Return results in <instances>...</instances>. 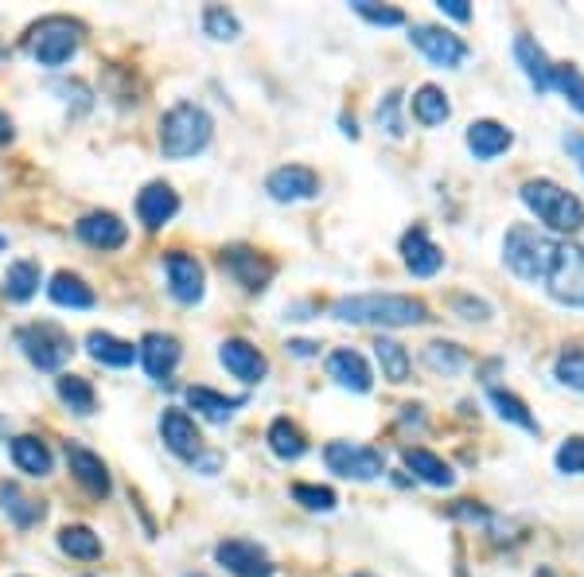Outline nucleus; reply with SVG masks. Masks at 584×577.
I'll list each match as a JSON object with an SVG mask.
<instances>
[{"label":"nucleus","mask_w":584,"mask_h":577,"mask_svg":"<svg viewBox=\"0 0 584 577\" xmlns=\"http://www.w3.org/2000/svg\"><path fill=\"white\" fill-rule=\"evenodd\" d=\"M515 63L523 67V75L530 78V87L538 90V95H546V90L553 87V63H550V55L541 52V47L534 44L530 35H518V40H515Z\"/></svg>","instance_id":"nucleus-26"},{"label":"nucleus","mask_w":584,"mask_h":577,"mask_svg":"<svg viewBox=\"0 0 584 577\" xmlns=\"http://www.w3.org/2000/svg\"><path fill=\"white\" fill-rule=\"evenodd\" d=\"M565 148L573 153V160L581 164V173H584V137L581 133H573V137H565Z\"/></svg>","instance_id":"nucleus-47"},{"label":"nucleus","mask_w":584,"mask_h":577,"mask_svg":"<svg viewBox=\"0 0 584 577\" xmlns=\"http://www.w3.org/2000/svg\"><path fill=\"white\" fill-rule=\"evenodd\" d=\"M553 375H558L561 387L581 390L584 395V347H565L553 363Z\"/></svg>","instance_id":"nucleus-40"},{"label":"nucleus","mask_w":584,"mask_h":577,"mask_svg":"<svg viewBox=\"0 0 584 577\" xmlns=\"http://www.w3.org/2000/svg\"><path fill=\"white\" fill-rule=\"evenodd\" d=\"M215 562L234 577H273L277 566L258 543H249V539H223L215 546Z\"/></svg>","instance_id":"nucleus-11"},{"label":"nucleus","mask_w":584,"mask_h":577,"mask_svg":"<svg viewBox=\"0 0 584 577\" xmlns=\"http://www.w3.org/2000/svg\"><path fill=\"white\" fill-rule=\"evenodd\" d=\"M40 281H44V269H40V262L32 258H20L9 266V274H4V297L16 304L32 301L35 293H40Z\"/></svg>","instance_id":"nucleus-31"},{"label":"nucleus","mask_w":584,"mask_h":577,"mask_svg":"<svg viewBox=\"0 0 584 577\" xmlns=\"http://www.w3.org/2000/svg\"><path fill=\"white\" fill-rule=\"evenodd\" d=\"M87 355L94 363H102V367H133V359H137V347L130 344V340L113 336V332H90L87 336Z\"/></svg>","instance_id":"nucleus-29"},{"label":"nucleus","mask_w":584,"mask_h":577,"mask_svg":"<svg viewBox=\"0 0 584 577\" xmlns=\"http://www.w3.org/2000/svg\"><path fill=\"white\" fill-rule=\"evenodd\" d=\"M327 375H332L344 390H351V395H370V390H374L370 363L362 359V352H355V347H336V352L327 355Z\"/></svg>","instance_id":"nucleus-21"},{"label":"nucleus","mask_w":584,"mask_h":577,"mask_svg":"<svg viewBox=\"0 0 584 577\" xmlns=\"http://www.w3.org/2000/svg\"><path fill=\"white\" fill-rule=\"evenodd\" d=\"M215 137V121L203 106L180 102L160 118V153L168 160H191Z\"/></svg>","instance_id":"nucleus-2"},{"label":"nucleus","mask_w":584,"mask_h":577,"mask_svg":"<svg viewBox=\"0 0 584 577\" xmlns=\"http://www.w3.org/2000/svg\"><path fill=\"white\" fill-rule=\"evenodd\" d=\"M12 141V121H9V113H0V145H9Z\"/></svg>","instance_id":"nucleus-48"},{"label":"nucleus","mask_w":584,"mask_h":577,"mask_svg":"<svg viewBox=\"0 0 584 577\" xmlns=\"http://www.w3.org/2000/svg\"><path fill=\"white\" fill-rule=\"evenodd\" d=\"M550 90H561L565 95V102L573 106L576 113H584V70L573 67V63H553V87Z\"/></svg>","instance_id":"nucleus-38"},{"label":"nucleus","mask_w":584,"mask_h":577,"mask_svg":"<svg viewBox=\"0 0 584 577\" xmlns=\"http://www.w3.org/2000/svg\"><path fill=\"white\" fill-rule=\"evenodd\" d=\"M402 90H390L386 98L379 102V125L390 133V137H402L405 133V121H402Z\"/></svg>","instance_id":"nucleus-42"},{"label":"nucleus","mask_w":584,"mask_h":577,"mask_svg":"<svg viewBox=\"0 0 584 577\" xmlns=\"http://www.w3.org/2000/svg\"><path fill=\"white\" fill-rule=\"evenodd\" d=\"M553 251H558V242L530 223L510 226L507 238H503V262H507L510 274L523 277V281H541L553 262Z\"/></svg>","instance_id":"nucleus-5"},{"label":"nucleus","mask_w":584,"mask_h":577,"mask_svg":"<svg viewBox=\"0 0 584 577\" xmlns=\"http://www.w3.org/2000/svg\"><path fill=\"white\" fill-rule=\"evenodd\" d=\"M183 398H188V406L199 418H206V422H215V425L231 422L242 406H246L242 395H223V390H211V387H188Z\"/></svg>","instance_id":"nucleus-23"},{"label":"nucleus","mask_w":584,"mask_h":577,"mask_svg":"<svg viewBox=\"0 0 584 577\" xmlns=\"http://www.w3.org/2000/svg\"><path fill=\"white\" fill-rule=\"evenodd\" d=\"M82 40H87V27L78 24V20L70 16H47L40 20V24L27 32V52H32V59L40 63V67L47 70H59L67 67L70 59L78 55V47H82Z\"/></svg>","instance_id":"nucleus-4"},{"label":"nucleus","mask_w":584,"mask_h":577,"mask_svg":"<svg viewBox=\"0 0 584 577\" xmlns=\"http://www.w3.org/2000/svg\"><path fill=\"white\" fill-rule=\"evenodd\" d=\"M292 500L304 503L308 511H336L339 496L332 488H319V484H292Z\"/></svg>","instance_id":"nucleus-41"},{"label":"nucleus","mask_w":584,"mask_h":577,"mask_svg":"<svg viewBox=\"0 0 584 577\" xmlns=\"http://www.w3.org/2000/svg\"><path fill=\"white\" fill-rule=\"evenodd\" d=\"M75 234L94 251H121L130 242V226L121 223L113 211H90L75 223Z\"/></svg>","instance_id":"nucleus-19"},{"label":"nucleus","mask_w":584,"mask_h":577,"mask_svg":"<svg viewBox=\"0 0 584 577\" xmlns=\"http://www.w3.org/2000/svg\"><path fill=\"white\" fill-rule=\"evenodd\" d=\"M355 577H370V574H355Z\"/></svg>","instance_id":"nucleus-52"},{"label":"nucleus","mask_w":584,"mask_h":577,"mask_svg":"<svg viewBox=\"0 0 584 577\" xmlns=\"http://www.w3.org/2000/svg\"><path fill=\"white\" fill-rule=\"evenodd\" d=\"M0 511L12 519V526H20V531H32L35 523H44L47 515V503L35 500V496H27L20 484H0Z\"/></svg>","instance_id":"nucleus-24"},{"label":"nucleus","mask_w":584,"mask_h":577,"mask_svg":"<svg viewBox=\"0 0 584 577\" xmlns=\"http://www.w3.org/2000/svg\"><path fill=\"white\" fill-rule=\"evenodd\" d=\"M218 262H223V269L242 285V289H246V293H261V289H269V281H273V274H277L273 262H269L261 251H254V246H226Z\"/></svg>","instance_id":"nucleus-10"},{"label":"nucleus","mask_w":584,"mask_h":577,"mask_svg":"<svg viewBox=\"0 0 584 577\" xmlns=\"http://www.w3.org/2000/svg\"><path fill=\"white\" fill-rule=\"evenodd\" d=\"M47 297H52L59 309H94L98 297L94 289H90L87 281L78 274H67V269H59V274L52 277V285H47Z\"/></svg>","instance_id":"nucleus-30"},{"label":"nucleus","mask_w":584,"mask_h":577,"mask_svg":"<svg viewBox=\"0 0 584 577\" xmlns=\"http://www.w3.org/2000/svg\"><path fill=\"white\" fill-rule=\"evenodd\" d=\"M437 9L445 12V16L460 20V24H468V20H472V9H468L464 0H437Z\"/></svg>","instance_id":"nucleus-46"},{"label":"nucleus","mask_w":584,"mask_h":577,"mask_svg":"<svg viewBox=\"0 0 584 577\" xmlns=\"http://www.w3.org/2000/svg\"><path fill=\"white\" fill-rule=\"evenodd\" d=\"M344 133H347V137H359V125H355V118H344Z\"/></svg>","instance_id":"nucleus-50"},{"label":"nucleus","mask_w":584,"mask_h":577,"mask_svg":"<svg viewBox=\"0 0 584 577\" xmlns=\"http://www.w3.org/2000/svg\"><path fill=\"white\" fill-rule=\"evenodd\" d=\"M188 577H203V574H188Z\"/></svg>","instance_id":"nucleus-53"},{"label":"nucleus","mask_w":584,"mask_h":577,"mask_svg":"<svg viewBox=\"0 0 584 577\" xmlns=\"http://www.w3.org/2000/svg\"><path fill=\"white\" fill-rule=\"evenodd\" d=\"M464 141H468V153H472L475 160H495V156H503L510 145H515V133H510L503 121L480 118L468 125Z\"/></svg>","instance_id":"nucleus-22"},{"label":"nucleus","mask_w":584,"mask_h":577,"mask_svg":"<svg viewBox=\"0 0 584 577\" xmlns=\"http://www.w3.org/2000/svg\"><path fill=\"white\" fill-rule=\"evenodd\" d=\"M16 344L24 352V359L40 370H63L67 359L75 355V340L63 332L59 324H24L16 332Z\"/></svg>","instance_id":"nucleus-7"},{"label":"nucleus","mask_w":584,"mask_h":577,"mask_svg":"<svg viewBox=\"0 0 584 577\" xmlns=\"http://www.w3.org/2000/svg\"><path fill=\"white\" fill-rule=\"evenodd\" d=\"M518 196H523L526 208L538 215V223H546L550 231L576 234L584 226V203L569 188H561L558 180H546V176L526 180Z\"/></svg>","instance_id":"nucleus-3"},{"label":"nucleus","mask_w":584,"mask_h":577,"mask_svg":"<svg viewBox=\"0 0 584 577\" xmlns=\"http://www.w3.org/2000/svg\"><path fill=\"white\" fill-rule=\"evenodd\" d=\"M180 355H183L180 340L168 336V332H148V336L141 340V347H137L141 367H145V375H148V379H156V382H164L176 367H180Z\"/></svg>","instance_id":"nucleus-20"},{"label":"nucleus","mask_w":584,"mask_h":577,"mask_svg":"<svg viewBox=\"0 0 584 577\" xmlns=\"http://www.w3.org/2000/svg\"><path fill=\"white\" fill-rule=\"evenodd\" d=\"M203 32L211 35V40H218V44H234L242 35V20L234 16L231 9H223V4H211V9L203 12Z\"/></svg>","instance_id":"nucleus-37"},{"label":"nucleus","mask_w":584,"mask_h":577,"mask_svg":"<svg viewBox=\"0 0 584 577\" xmlns=\"http://www.w3.org/2000/svg\"><path fill=\"white\" fill-rule=\"evenodd\" d=\"M160 437L180 461H191V465H195V461L203 457V433H199L195 418H191L188 410H180V406H168L160 414Z\"/></svg>","instance_id":"nucleus-13"},{"label":"nucleus","mask_w":584,"mask_h":577,"mask_svg":"<svg viewBox=\"0 0 584 577\" xmlns=\"http://www.w3.org/2000/svg\"><path fill=\"white\" fill-rule=\"evenodd\" d=\"M425 363H429L437 375H456V370L468 363V352L460 344H448V340H433V344L425 347Z\"/></svg>","instance_id":"nucleus-39"},{"label":"nucleus","mask_w":584,"mask_h":577,"mask_svg":"<svg viewBox=\"0 0 584 577\" xmlns=\"http://www.w3.org/2000/svg\"><path fill=\"white\" fill-rule=\"evenodd\" d=\"M402 262L413 277H437L445 269V251L429 238L425 226H413L402 234Z\"/></svg>","instance_id":"nucleus-17"},{"label":"nucleus","mask_w":584,"mask_h":577,"mask_svg":"<svg viewBox=\"0 0 584 577\" xmlns=\"http://www.w3.org/2000/svg\"><path fill=\"white\" fill-rule=\"evenodd\" d=\"M413 121L417 125H425V130H437V125H445L448 118H452V102H448V95L440 87H433V82H425V87L413 90Z\"/></svg>","instance_id":"nucleus-27"},{"label":"nucleus","mask_w":584,"mask_h":577,"mask_svg":"<svg viewBox=\"0 0 584 577\" xmlns=\"http://www.w3.org/2000/svg\"><path fill=\"white\" fill-rule=\"evenodd\" d=\"M292 347V355H312V347L316 344H308V340H296V344H289Z\"/></svg>","instance_id":"nucleus-49"},{"label":"nucleus","mask_w":584,"mask_h":577,"mask_svg":"<svg viewBox=\"0 0 584 577\" xmlns=\"http://www.w3.org/2000/svg\"><path fill=\"white\" fill-rule=\"evenodd\" d=\"M12 465H16L20 473L35 476V480H44V476H52L55 457H52V448H47L44 441L32 437V433H24V437H12Z\"/></svg>","instance_id":"nucleus-28"},{"label":"nucleus","mask_w":584,"mask_h":577,"mask_svg":"<svg viewBox=\"0 0 584 577\" xmlns=\"http://www.w3.org/2000/svg\"><path fill=\"white\" fill-rule=\"evenodd\" d=\"M59 551L70 554V558H78V562H94V558H102V539H98V534L90 531V526H82V523L63 526V531H59Z\"/></svg>","instance_id":"nucleus-35"},{"label":"nucleus","mask_w":584,"mask_h":577,"mask_svg":"<svg viewBox=\"0 0 584 577\" xmlns=\"http://www.w3.org/2000/svg\"><path fill=\"white\" fill-rule=\"evenodd\" d=\"M176 211H180V196H176L172 184L153 180V184H145V188H141L137 219L145 223V231H160V226H168L176 219Z\"/></svg>","instance_id":"nucleus-18"},{"label":"nucleus","mask_w":584,"mask_h":577,"mask_svg":"<svg viewBox=\"0 0 584 577\" xmlns=\"http://www.w3.org/2000/svg\"><path fill=\"white\" fill-rule=\"evenodd\" d=\"M269 448H273L277 461H301L304 453H308V441H304L301 425L289 422V418H277L273 425H269Z\"/></svg>","instance_id":"nucleus-34"},{"label":"nucleus","mask_w":584,"mask_h":577,"mask_svg":"<svg viewBox=\"0 0 584 577\" xmlns=\"http://www.w3.org/2000/svg\"><path fill=\"white\" fill-rule=\"evenodd\" d=\"M487 402L495 406V414L503 418L507 425H518V430H526V433H538V430H541L538 418L530 414V406H526L518 395H510V390L491 387V390H487Z\"/></svg>","instance_id":"nucleus-33"},{"label":"nucleus","mask_w":584,"mask_h":577,"mask_svg":"<svg viewBox=\"0 0 584 577\" xmlns=\"http://www.w3.org/2000/svg\"><path fill=\"white\" fill-rule=\"evenodd\" d=\"M67 465H70V476H75L82 488L94 496V500H105L113 491V480H110V468H105V461L98 457V453H90L87 445H78V441H67Z\"/></svg>","instance_id":"nucleus-16"},{"label":"nucleus","mask_w":584,"mask_h":577,"mask_svg":"<svg viewBox=\"0 0 584 577\" xmlns=\"http://www.w3.org/2000/svg\"><path fill=\"white\" fill-rule=\"evenodd\" d=\"M351 9L359 12L362 20H370V24H382V27H397V24H405V12H402V9H379L374 0H355Z\"/></svg>","instance_id":"nucleus-44"},{"label":"nucleus","mask_w":584,"mask_h":577,"mask_svg":"<svg viewBox=\"0 0 584 577\" xmlns=\"http://www.w3.org/2000/svg\"><path fill=\"white\" fill-rule=\"evenodd\" d=\"M0 55H4V47H0Z\"/></svg>","instance_id":"nucleus-54"},{"label":"nucleus","mask_w":584,"mask_h":577,"mask_svg":"<svg viewBox=\"0 0 584 577\" xmlns=\"http://www.w3.org/2000/svg\"><path fill=\"white\" fill-rule=\"evenodd\" d=\"M324 465L344 480H379L386 473V457L382 448L355 445V441H332L324 445Z\"/></svg>","instance_id":"nucleus-8"},{"label":"nucleus","mask_w":584,"mask_h":577,"mask_svg":"<svg viewBox=\"0 0 584 577\" xmlns=\"http://www.w3.org/2000/svg\"><path fill=\"white\" fill-rule=\"evenodd\" d=\"M409 40H413V47L433 63V67H445V70H456L460 63L468 59V55H472V47H468L460 35L448 32V27H437V24H413Z\"/></svg>","instance_id":"nucleus-9"},{"label":"nucleus","mask_w":584,"mask_h":577,"mask_svg":"<svg viewBox=\"0 0 584 577\" xmlns=\"http://www.w3.org/2000/svg\"><path fill=\"white\" fill-rule=\"evenodd\" d=\"M266 191L277 203H304V199L319 196V176L308 164H281L266 176Z\"/></svg>","instance_id":"nucleus-14"},{"label":"nucleus","mask_w":584,"mask_h":577,"mask_svg":"<svg viewBox=\"0 0 584 577\" xmlns=\"http://www.w3.org/2000/svg\"><path fill=\"white\" fill-rule=\"evenodd\" d=\"M55 395H59V402L78 418H90L98 410L94 387H90V379H82V375H59V379H55Z\"/></svg>","instance_id":"nucleus-32"},{"label":"nucleus","mask_w":584,"mask_h":577,"mask_svg":"<svg viewBox=\"0 0 584 577\" xmlns=\"http://www.w3.org/2000/svg\"><path fill=\"white\" fill-rule=\"evenodd\" d=\"M332 317L344 320V324L417 328L429 320V304L422 297H402V293H359L332 304Z\"/></svg>","instance_id":"nucleus-1"},{"label":"nucleus","mask_w":584,"mask_h":577,"mask_svg":"<svg viewBox=\"0 0 584 577\" xmlns=\"http://www.w3.org/2000/svg\"><path fill=\"white\" fill-rule=\"evenodd\" d=\"M164 274H168V293L176 297L180 304H199L206 293V274L199 266V258L183 251L164 254Z\"/></svg>","instance_id":"nucleus-12"},{"label":"nucleus","mask_w":584,"mask_h":577,"mask_svg":"<svg viewBox=\"0 0 584 577\" xmlns=\"http://www.w3.org/2000/svg\"><path fill=\"white\" fill-rule=\"evenodd\" d=\"M218 363H223L238 382H246V387H254V382H261L269 375L266 355L249 344V340H238V336L218 344Z\"/></svg>","instance_id":"nucleus-15"},{"label":"nucleus","mask_w":584,"mask_h":577,"mask_svg":"<svg viewBox=\"0 0 584 577\" xmlns=\"http://www.w3.org/2000/svg\"><path fill=\"white\" fill-rule=\"evenodd\" d=\"M541 281H546V289H550V297L558 304L584 309V246H576V242H558L553 262Z\"/></svg>","instance_id":"nucleus-6"},{"label":"nucleus","mask_w":584,"mask_h":577,"mask_svg":"<svg viewBox=\"0 0 584 577\" xmlns=\"http://www.w3.org/2000/svg\"><path fill=\"white\" fill-rule=\"evenodd\" d=\"M452 309L460 312L464 320H487L491 317V304L480 301V297H456Z\"/></svg>","instance_id":"nucleus-45"},{"label":"nucleus","mask_w":584,"mask_h":577,"mask_svg":"<svg viewBox=\"0 0 584 577\" xmlns=\"http://www.w3.org/2000/svg\"><path fill=\"white\" fill-rule=\"evenodd\" d=\"M402 461H405V468H409L422 484H429V488H452L456 484L452 465H448L445 457H437L433 448H405Z\"/></svg>","instance_id":"nucleus-25"},{"label":"nucleus","mask_w":584,"mask_h":577,"mask_svg":"<svg viewBox=\"0 0 584 577\" xmlns=\"http://www.w3.org/2000/svg\"><path fill=\"white\" fill-rule=\"evenodd\" d=\"M553 465L565 476H584V437H569L565 445L553 453Z\"/></svg>","instance_id":"nucleus-43"},{"label":"nucleus","mask_w":584,"mask_h":577,"mask_svg":"<svg viewBox=\"0 0 584 577\" xmlns=\"http://www.w3.org/2000/svg\"><path fill=\"white\" fill-rule=\"evenodd\" d=\"M0 251H4V238H0Z\"/></svg>","instance_id":"nucleus-51"},{"label":"nucleus","mask_w":584,"mask_h":577,"mask_svg":"<svg viewBox=\"0 0 584 577\" xmlns=\"http://www.w3.org/2000/svg\"><path fill=\"white\" fill-rule=\"evenodd\" d=\"M374 359H379V367H382V379H390V382H409L413 359H409V352H405V347L397 344V340L382 336L379 344H374Z\"/></svg>","instance_id":"nucleus-36"}]
</instances>
